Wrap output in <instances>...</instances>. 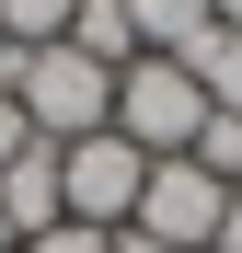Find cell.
<instances>
[{
  "instance_id": "obj_17",
  "label": "cell",
  "mask_w": 242,
  "mask_h": 253,
  "mask_svg": "<svg viewBox=\"0 0 242 253\" xmlns=\"http://www.w3.org/2000/svg\"><path fill=\"white\" fill-rule=\"evenodd\" d=\"M231 196H242V184H231Z\"/></svg>"
},
{
  "instance_id": "obj_7",
  "label": "cell",
  "mask_w": 242,
  "mask_h": 253,
  "mask_svg": "<svg viewBox=\"0 0 242 253\" xmlns=\"http://www.w3.org/2000/svg\"><path fill=\"white\" fill-rule=\"evenodd\" d=\"M185 69H196V92H208V115H242V23L196 35V46H185Z\"/></svg>"
},
{
  "instance_id": "obj_4",
  "label": "cell",
  "mask_w": 242,
  "mask_h": 253,
  "mask_svg": "<svg viewBox=\"0 0 242 253\" xmlns=\"http://www.w3.org/2000/svg\"><path fill=\"white\" fill-rule=\"evenodd\" d=\"M139 184H150V161L115 138V126H104V138H69V150H58V207H69L81 230H127Z\"/></svg>"
},
{
  "instance_id": "obj_11",
  "label": "cell",
  "mask_w": 242,
  "mask_h": 253,
  "mask_svg": "<svg viewBox=\"0 0 242 253\" xmlns=\"http://www.w3.org/2000/svg\"><path fill=\"white\" fill-rule=\"evenodd\" d=\"M23 150H35V126H23V104H12V92H0V173H12Z\"/></svg>"
},
{
  "instance_id": "obj_6",
  "label": "cell",
  "mask_w": 242,
  "mask_h": 253,
  "mask_svg": "<svg viewBox=\"0 0 242 253\" xmlns=\"http://www.w3.org/2000/svg\"><path fill=\"white\" fill-rule=\"evenodd\" d=\"M139 23V58H185L196 35H219V0H127Z\"/></svg>"
},
{
  "instance_id": "obj_15",
  "label": "cell",
  "mask_w": 242,
  "mask_h": 253,
  "mask_svg": "<svg viewBox=\"0 0 242 253\" xmlns=\"http://www.w3.org/2000/svg\"><path fill=\"white\" fill-rule=\"evenodd\" d=\"M0 253H23V242H12V219H0Z\"/></svg>"
},
{
  "instance_id": "obj_14",
  "label": "cell",
  "mask_w": 242,
  "mask_h": 253,
  "mask_svg": "<svg viewBox=\"0 0 242 253\" xmlns=\"http://www.w3.org/2000/svg\"><path fill=\"white\" fill-rule=\"evenodd\" d=\"M12 58H23V46H12V23H0V81H12Z\"/></svg>"
},
{
  "instance_id": "obj_9",
  "label": "cell",
  "mask_w": 242,
  "mask_h": 253,
  "mask_svg": "<svg viewBox=\"0 0 242 253\" xmlns=\"http://www.w3.org/2000/svg\"><path fill=\"white\" fill-rule=\"evenodd\" d=\"M81 0H0V23H12V46H58Z\"/></svg>"
},
{
  "instance_id": "obj_2",
  "label": "cell",
  "mask_w": 242,
  "mask_h": 253,
  "mask_svg": "<svg viewBox=\"0 0 242 253\" xmlns=\"http://www.w3.org/2000/svg\"><path fill=\"white\" fill-rule=\"evenodd\" d=\"M196 126H208V92H196L185 58H127L115 69V138H127L139 161H185Z\"/></svg>"
},
{
  "instance_id": "obj_1",
  "label": "cell",
  "mask_w": 242,
  "mask_h": 253,
  "mask_svg": "<svg viewBox=\"0 0 242 253\" xmlns=\"http://www.w3.org/2000/svg\"><path fill=\"white\" fill-rule=\"evenodd\" d=\"M0 92L23 104V126H35L47 150H69V138H104V126H115V69H93L69 35H58V46H23Z\"/></svg>"
},
{
  "instance_id": "obj_16",
  "label": "cell",
  "mask_w": 242,
  "mask_h": 253,
  "mask_svg": "<svg viewBox=\"0 0 242 253\" xmlns=\"http://www.w3.org/2000/svg\"><path fill=\"white\" fill-rule=\"evenodd\" d=\"M219 23H242V0H219Z\"/></svg>"
},
{
  "instance_id": "obj_13",
  "label": "cell",
  "mask_w": 242,
  "mask_h": 253,
  "mask_svg": "<svg viewBox=\"0 0 242 253\" xmlns=\"http://www.w3.org/2000/svg\"><path fill=\"white\" fill-rule=\"evenodd\" d=\"M104 253H161V242H139V230H104Z\"/></svg>"
},
{
  "instance_id": "obj_10",
  "label": "cell",
  "mask_w": 242,
  "mask_h": 253,
  "mask_svg": "<svg viewBox=\"0 0 242 253\" xmlns=\"http://www.w3.org/2000/svg\"><path fill=\"white\" fill-rule=\"evenodd\" d=\"M23 253H104V230H81V219H58V230H35Z\"/></svg>"
},
{
  "instance_id": "obj_3",
  "label": "cell",
  "mask_w": 242,
  "mask_h": 253,
  "mask_svg": "<svg viewBox=\"0 0 242 253\" xmlns=\"http://www.w3.org/2000/svg\"><path fill=\"white\" fill-rule=\"evenodd\" d=\"M219 219H231V184L196 173V161H150V184H139V207H127V230L161 242V253H208Z\"/></svg>"
},
{
  "instance_id": "obj_12",
  "label": "cell",
  "mask_w": 242,
  "mask_h": 253,
  "mask_svg": "<svg viewBox=\"0 0 242 253\" xmlns=\"http://www.w3.org/2000/svg\"><path fill=\"white\" fill-rule=\"evenodd\" d=\"M208 253H242V196H231V219H219V242H208Z\"/></svg>"
},
{
  "instance_id": "obj_8",
  "label": "cell",
  "mask_w": 242,
  "mask_h": 253,
  "mask_svg": "<svg viewBox=\"0 0 242 253\" xmlns=\"http://www.w3.org/2000/svg\"><path fill=\"white\" fill-rule=\"evenodd\" d=\"M69 46L93 58V69H127V58H139V23H127V0H81V12H69Z\"/></svg>"
},
{
  "instance_id": "obj_5",
  "label": "cell",
  "mask_w": 242,
  "mask_h": 253,
  "mask_svg": "<svg viewBox=\"0 0 242 253\" xmlns=\"http://www.w3.org/2000/svg\"><path fill=\"white\" fill-rule=\"evenodd\" d=\"M0 219H12V242H35V230H58V219H69V207H58V150H47V138L0 173Z\"/></svg>"
}]
</instances>
